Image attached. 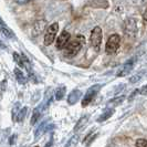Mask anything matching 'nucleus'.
I'll return each mask as SVG.
<instances>
[{
	"mask_svg": "<svg viewBox=\"0 0 147 147\" xmlns=\"http://www.w3.org/2000/svg\"><path fill=\"white\" fill-rule=\"evenodd\" d=\"M88 115H84V116H82L79 121H78V123H76V125H75V127H74V131L75 132H78V131H80L83 126L85 125L86 123H88Z\"/></svg>",
	"mask_w": 147,
	"mask_h": 147,
	"instance_id": "dca6fc26",
	"label": "nucleus"
},
{
	"mask_svg": "<svg viewBox=\"0 0 147 147\" xmlns=\"http://www.w3.org/2000/svg\"><path fill=\"white\" fill-rule=\"evenodd\" d=\"M13 59H15L16 63H17L18 65L20 66V67H23V69H24V66H23V61H22L21 55H19L17 52H15V53H13Z\"/></svg>",
	"mask_w": 147,
	"mask_h": 147,
	"instance_id": "412c9836",
	"label": "nucleus"
},
{
	"mask_svg": "<svg viewBox=\"0 0 147 147\" xmlns=\"http://www.w3.org/2000/svg\"><path fill=\"white\" fill-rule=\"evenodd\" d=\"M26 114H27V107H23L21 110L18 112V115H17V117H16V121L17 122H22L24 117H26Z\"/></svg>",
	"mask_w": 147,
	"mask_h": 147,
	"instance_id": "aec40b11",
	"label": "nucleus"
},
{
	"mask_svg": "<svg viewBox=\"0 0 147 147\" xmlns=\"http://www.w3.org/2000/svg\"><path fill=\"white\" fill-rule=\"evenodd\" d=\"M58 31H59V23H57V22L52 23L50 27H48L47 32H45V36H44V44L47 47L53 43Z\"/></svg>",
	"mask_w": 147,
	"mask_h": 147,
	"instance_id": "39448f33",
	"label": "nucleus"
},
{
	"mask_svg": "<svg viewBox=\"0 0 147 147\" xmlns=\"http://www.w3.org/2000/svg\"><path fill=\"white\" fill-rule=\"evenodd\" d=\"M13 73H15V75H16L17 81L19 82L20 84H26V83H27V76L24 75V73L22 72L19 67H16L15 70H13Z\"/></svg>",
	"mask_w": 147,
	"mask_h": 147,
	"instance_id": "9b49d317",
	"label": "nucleus"
},
{
	"mask_svg": "<svg viewBox=\"0 0 147 147\" xmlns=\"http://www.w3.org/2000/svg\"><path fill=\"white\" fill-rule=\"evenodd\" d=\"M138 93H140V94H142V95H146V94H147V84H146V85H144L143 88H140V91H138Z\"/></svg>",
	"mask_w": 147,
	"mask_h": 147,
	"instance_id": "393cba45",
	"label": "nucleus"
},
{
	"mask_svg": "<svg viewBox=\"0 0 147 147\" xmlns=\"http://www.w3.org/2000/svg\"><path fill=\"white\" fill-rule=\"evenodd\" d=\"M101 88H102L101 84H95V85H92L91 88H88V92L85 93V96H84L83 100H82V106H83V107L88 106V104L92 102V100L96 96V94L98 93V91L101 90Z\"/></svg>",
	"mask_w": 147,
	"mask_h": 147,
	"instance_id": "423d86ee",
	"label": "nucleus"
},
{
	"mask_svg": "<svg viewBox=\"0 0 147 147\" xmlns=\"http://www.w3.org/2000/svg\"><path fill=\"white\" fill-rule=\"evenodd\" d=\"M36 147H38V146H36Z\"/></svg>",
	"mask_w": 147,
	"mask_h": 147,
	"instance_id": "2f4dec72",
	"label": "nucleus"
},
{
	"mask_svg": "<svg viewBox=\"0 0 147 147\" xmlns=\"http://www.w3.org/2000/svg\"><path fill=\"white\" fill-rule=\"evenodd\" d=\"M125 100V95H121V96H116V97H113L112 100H110L109 102H107V105L110 106H118L119 104L123 103V101Z\"/></svg>",
	"mask_w": 147,
	"mask_h": 147,
	"instance_id": "2eb2a0df",
	"label": "nucleus"
},
{
	"mask_svg": "<svg viewBox=\"0 0 147 147\" xmlns=\"http://www.w3.org/2000/svg\"><path fill=\"white\" fill-rule=\"evenodd\" d=\"M119 45H121V36L117 34V33H114V34H112L109 38L106 45H105V51H106L107 54L112 55V54L116 53Z\"/></svg>",
	"mask_w": 147,
	"mask_h": 147,
	"instance_id": "f03ea898",
	"label": "nucleus"
},
{
	"mask_svg": "<svg viewBox=\"0 0 147 147\" xmlns=\"http://www.w3.org/2000/svg\"><path fill=\"white\" fill-rule=\"evenodd\" d=\"M52 140H53V135H51V138H50V140H49V143L45 145V147H51L52 145Z\"/></svg>",
	"mask_w": 147,
	"mask_h": 147,
	"instance_id": "cd10ccee",
	"label": "nucleus"
},
{
	"mask_svg": "<svg viewBox=\"0 0 147 147\" xmlns=\"http://www.w3.org/2000/svg\"><path fill=\"white\" fill-rule=\"evenodd\" d=\"M45 27H47V21L45 20H38V21H36L33 27H32V36L33 37L40 36L44 31Z\"/></svg>",
	"mask_w": 147,
	"mask_h": 147,
	"instance_id": "1a4fd4ad",
	"label": "nucleus"
},
{
	"mask_svg": "<svg viewBox=\"0 0 147 147\" xmlns=\"http://www.w3.org/2000/svg\"><path fill=\"white\" fill-rule=\"evenodd\" d=\"M16 2H17V3H28V2H29V1H16Z\"/></svg>",
	"mask_w": 147,
	"mask_h": 147,
	"instance_id": "7c9ffc66",
	"label": "nucleus"
},
{
	"mask_svg": "<svg viewBox=\"0 0 147 147\" xmlns=\"http://www.w3.org/2000/svg\"><path fill=\"white\" fill-rule=\"evenodd\" d=\"M90 41H91L93 49L95 51H98L101 48V43H102V29H101V27H95L92 30L91 36H90Z\"/></svg>",
	"mask_w": 147,
	"mask_h": 147,
	"instance_id": "7ed1b4c3",
	"label": "nucleus"
},
{
	"mask_svg": "<svg viewBox=\"0 0 147 147\" xmlns=\"http://www.w3.org/2000/svg\"><path fill=\"white\" fill-rule=\"evenodd\" d=\"M84 43H85L84 37L82 34H79L75 39L71 40L69 42V44L65 47V49H64V55L67 57V58H73L74 55H76L80 52V50L82 49V47H83Z\"/></svg>",
	"mask_w": 147,
	"mask_h": 147,
	"instance_id": "f257e3e1",
	"label": "nucleus"
},
{
	"mask_svg": "<svg viewBox=\"0 0 147 147\" xmlns=\"http://www.w3.org/2000/svg\"><path fill=\"white\" fill-rule=\"evenodd\" d=\"M6 88H7V80H3L2 82H0V95L5 93Z\"/></svg>",
	"mask_w": 147,
	"mask_h": 147,
	"instance_id": "5701e85b",
	"label": "nucleus"
},
{
	"mask_svg": "<svg viewBox=\"0 0 147 147\" xmlns=\"http://www.w3.org/2000/svg\"><path fill=\"white\" fill-rule=\"evenodd\" d=\"M0 26H1V27H7V24L3 22V20H2L1 18H0Z\"/></svg>",
	"mask_w": 147,
	"mask_h": 147,
	"instance_id": "c756f323",
	"label": "nucleus"
},
{
	"mask_svg": "<svg viewBox=\"0 0 147 147\" xmlns=\"http://www.w3.org/2000/svg\"><path fill=\"white\" fill-rule=\"evenodd\" d=\"M140 78H142V74H136L135 76H132V78L129 79V82H131V83H136V82L140 81Z\"/></svg>",
	"mask_w": 147,
	"mask_h": 147,
	"instance_id": "b1692460",
	"label": "nucleus"
},
{
	"mask_svg": "<svg viewBox=\"0 0 147 147\" xmlns=\"http://www.w3.org/2000/svg\"><path fill=\"white\" fill-rule=\"evenodd\" d=\"M47 123H48V121H43V122L37 127V129H36V132H34V138H36V140H38V138L45 132V128H47V125H48Z\"/></svg>",
	"mask_w": 147,
	"mask_h": 147,
	"instance_id": "ddd939ff",
	"label": "nucleus"
},
{
	"mask_svg": "<svg viewBox=\"0 0 147 147\" xmlns=\"http://www.w3.org/2000/svg\"><path fill=\"white\" fill-rule=\"evenodd\" d=\"M124 32H125L126 37L134 38L137 34V23L134 18H127L124 22Z\"/></svg>",
	"mask_w": 147,
	"mask_h": 147,
	"instance_id": "20e7f679",
	"label": "nucleus"
},
{
	"mask_svg": "<svg viewBox=\"0 0 147 147\" xmlns=\"http://www.w3.org/2000/svg\"><path fill=\"white\" fill-rule=\"evenodd\" d=\"M135 60H136L135 58L128 60L125 64H124V65H123L121 69H119V70H118L117 74H116L118 78H119V76H125V75H127V74L132 71L133 66H134V63H135Z\"/></svg>",
	"mask_w": 147,
	"mask_h": 147,
	"instance_id": "6e6552de",
	"label": "nucleus"
},
{
	"mask_svg": "<svg viewBox=\"0 0 147 147\" xmlns=\"http://www.w3.org/2000/svg\"><path fill=\"white\" fill-rule=\"evenodd\" d=\"M0 31H1V33L6 38H8V39H13V38H15V33L9 29L8 27H0Z\"/></svg>",
	"mask_w": 147,
	"mask_h": 147,
	"instance_id": "f3484780",
	"label": "nucleus"
},
{
	"mask_svg": "<svg viewBox=\"0 0 147 147\" xmlns=\"http://www.w3.org/2000/svg\"><path fill=\"white\" fill-rule=\"evenodd\" d=\"M0 49H7V47H6V44L3 43L1 40H0Z\"/></svg>",
	"mask_w": 147,
	"mask_h": 147,
	"instance_id": "c85d7f7f",
	"label": "nucleus"
},
{
	"mask_svg": "<svg viewBox=\"0 0 147 147\" xmlns=\"http://www.w3.org/2000/svg\"><path fill=\"white\" fill-rule=\"evenodd\" d=\"M16 140H17V135H12V136L9 138V144H10V145H13L16 143Z\"/></svg>",
	"mask_w": 147,
	"mask_h": 147,
	"instance_id": "a878e982",
	"label": "nucleus"
},
{
	"mask_svg": "<svg viewBox=\"0 0 147 147\" xmlns=\"http://www.w3.org/2000/svg\"><path fill=\"white\" fill-rule=\"evenodd\" d=\"M143 19H144L145 21H147V7H146V9L144 10V12H143Z\"/></svg>",
	"mask_w": 147,
	"mask_h": 147,
	"instance_id": "bb28decb",
	"label": "nucleus"
},
{
	"mask_svg": "<svg viewBox=\"0 0 147 147\" xmlns=\"http://www.w3.org/2000/svg\"><path fill=\"white\" fill-rule=\"evenodd\" d=\"M88 5L90 6H92V7H101V8H106L109 6V3L106 2V1H91V2H88Z\"/></svg>",
	"mask_w": 147,
	"mask_h": 147,
	"instance_id": "6ab92c4d",
	"label": "nucleus"
},
{
	"mask_svg": "<svg viewBox=\"0 0 147 147\" xmlns=\"http://www.w3.org/2000/svg\"><path fill=\"white\" fill-rule=\"evenodd\" d=\"M135 146L136 147H147V140L138 138V140L135 142Z\"/></svg>",
	"mask_w": 147,
	"mask_h": 147,
	"instance_id": "4be33fe9",
	"label": "nucleus"
},
{
	"mask_svg": "<svg viewBox=\"0 0 147 147\" xmlns=\"http://www.w3.org/2000/svg\"><path fill=\"white\" fill-rule=\"evenodd\" d=\"M41 113H42V107H41V105L34 109L33 113H32V117L30 119V124H31V125H34L38 121H39V118L41 116Z\"/></svg>",
	"mask_w": 147,
	"mask_h": 147,
	"instance_id": "f8f14e48",
	"label": "nucleus"
},
{
	"mask_svg": "<svg viewBox=\"0 0 147 147\" xmlns=\"http://www.w3.org/2000/svg\"><path fill=\"white\" fill-rule=\"evenodd\" d=\"M65 95V86H60V88H57L55 91V100L57 101H61L63 97Z\"/></svg>",
	"mask_w": 147,
	"mask_h": 147,
	"instance_id": "a211bd4d",
	"label": "nucleus"
},
{
	"mask_svg": "<svg viewBox=\"0 0 147 147\" xmlns=\"http://www.w3.org/2000/svg\"><path fill=\"white\" fill-rule=\"evenodd\" d=\"M82 97V92L80 90H73L69 95H67V104L74 105L79 102V100Z\"/></svg>",
	"mask_w": 147,
	"mask_h": 147,
	"instance_id": "9d476101",
	"label": "nucleus"
},
{
	"mask_svg": "<svg viewBox=\"0 0 147 147\" xmlns=\"http://www.w3.org/2000/svg\"><path fill=\"white\" fill-rule=\"evenodd\" d=\"M70 33L66 31V30H63L61 33H60L59 38L57 39V44H55V47H57V49H59V50H62V49H65V47L69 44L70 42Z\"/></svg>",
	"mask_w": 147,
	"mask_h": 147,
	"instance_id": "0eeeda50",
	"label": "nucleus"
},
{
	"mask_svg": "<svg viewBox=\"0 0 147 147\" xmlns=\"http://www.w3.org/2000/svg\"><path fill=\"white\" fill-rule=\"evenodd\" d=\"M114 114V110H112V109H107V110H105L100 115V117L97 118V122L98 123H101V122H104V121H106V119H109L110 117H112V115Z\"/></svg>",
	"mask_w": 147,
	"mask_h": 147,
	"instance_id": "4468645a",
	"label": "nucleus"
}]
</instances>
